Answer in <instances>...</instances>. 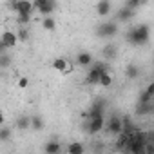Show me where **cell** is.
Listing matches in <instances>:
<instances>
[{
	"instance_id": "obj_1",
	"label": "cell",
	"mask_w": 154,
	"mask_h": 154,
	"mask_svg": "<svg viewBox=\"0 0 154 154\" xmlns=\"http://www.w3.org/2000/svg\"><path fill=\"white\" fill-rule=\"evenodd\" d=\"M149 38H150V26L149 24L132 26L125 35V40L131 45H145L149 42Z\"/></svg>"
},
{
	"instance_id": "obj_2",
	"label": "cell",
	"mask_w": 154,
	"mask_h": 154,
	"mask_svg": "<svg viewBox=\"0 0 154 154\" xmlns=\"http://www.w3.org/2000/svg\"><path fill=\"white\" fill-rule=\"evenodd\" d=\"M94 33H96L98 38H112V36L118 35V24H116V20H112V22H102L96 27Z\"/></svg>"
},
{
	"instance_id": "obj_3",
	"label": "cell",
	"mask_w": 154,
	"mask_h": 154,
	"mask_svg": "<svg viewBox=\"0 0 154 154\" xmlns=\"http://www.w3.org/2000/svg\"><path fill=\"white\" fill-rule=\"evenodd\" d=\"M105 116H96V118H87V122L84 123V131L87 134H98L102 132V129H105Z\"/></svg>"
},
{
	"instance_id": "obj_4",
	"label": "cell",
	"mask_w": 154,
	"mask_h": 154,
	"mask_svg": "<svg viewBox=\"0 0 154 154\" xmlns=\"http://www.w3.org/2000/svg\"><path fill=\"white\" fill-rule=\"evenodd\" d=\"M105 131H107L109 134H112V136H118L120 132H123V118L112 114V116L107 120V123H105Z\"/></svg>"
},
{
	"instance_id": "obj_5",
	"label": "cell",
	"mask_w": 154,
	"mask_h": 154,
	"mask_svg": "<svg viewBox=\"0 0 154 154\" xmlns=\"http://www.w3.org/2000/svg\"><path fill=\"white\" fill-rule=\"evenodd\" d=\"M18 44V35H15L13 31H4L2 38H0V53H4L11 47H15Z\"/></svg>"
},
{
	"instance_id": "obj_6",
	"label": "cell",
	"mask_w": 154,
	"mask_h": 154,
	"mask_svg": "<svg viewBox=\"0 0 154 154\" xmlns=\"http://www.w3.org/2000/svg\"><path fill=\"white\" fill-rule=\"evenodd\" d=\"M35 4L29 0H13V11L17 15H33Z\"/></svg>"
},
{
	"instance_id": "obj_7",
	"label": "cell",
	"mask_w": 154,
	"mask_h": 154,
	"mask_svg": "<svg viewBox=\"0 0 154 154\" xmlns=\"http://www.w3.org/2000/svg\"><path fill=\"white\" fill-rule=\"evenodd\" d=\"M35 8L44 17H49L54 11V8H56V0H35Z\"/></svg>"
},
{
	"instance_id": "obj_8",
	"label": "cell",
	"mask_w": 154,
	"mask_h": 154,
	"mask_svg": "<svg viewBox=\"0 0 154 154\" xmlns=\"http://www.w3.org/2000/svg\"><path fill=\"white\" fill-rule=\"evenodd\" d=\"M105 112V102L103 100H98L96 103H93L89 107L87 112H84V118H96V116H103Z\"/></svg>"
},
{
	"instance_id": "obj_9",
	"label": "cell",
	"mask_w": 154,
	"mask_h": 154,
	"mask_svg": "<svg viewBox=\"0 0 154 154\" xmlns=\"http://www.w3.org/2000/svg\"><path fill=\"white\" fill-rule=\"evenodd\" d=\"M102 72H103V71H100L98 67L91 65L89 71H87V74H85V82H87L89 85H100V76H102Z\"/></svg>"
},
{
	"instance_id": "obj_10",
	"label": "cell",
	"mask_w": 154,
	"mask_h": 154,
	"mask_svg": "<svg viewBox=\"0 0 154 154\" xmlns=\"http://www.w3.org/2000/svg\"><path fill=\"white\" fill-rule=\"evenodd\" d=\"M134 11L132 8L129 6H123L116 11V22H131V18H134Z\"/></svg>"
},
{
	"instance_id": "obj_11",
	"label": "cell",
	"mask_w": 154,
	"mask_h": 154,
	"mask_svg": "<svg viewBox=\"0 0 154 154\" xmlns=\"http://www.w3.org/2000/svg\"><path fill=\"white\" fill-rule=\"evenodd\" d=\"M154 112V100L150 102H138L136 105V114L138 116H149Z\"/></svg>"
},
{
	"instance_id": "obj_12",
	"label": "cell",
	"mask_w": 154,
	"mask_h": 154,
	"mask_svg": "<svg viewBox=\"0 0 154 154\" xmlns=\"http://www.w3.org/2000/svg\"><path fill=\"white\" fill-rule=\"evenodd\" d=\"M102 56H103V60H107V62L116 60V58H118V45H116V44H107V45H103Z\"/></svg>"
},
{
	"instance_id": "obj_13",
	"label": "cell",
	"mask_w": 154,
	"mask_h": 154,
	"mask_svg": "<svg viewBox=\"0 0 154 154\" xmlns=\"http://www.w3.org/2000/svg\"><path fill=\"white\" fill-rule=\"evenodd\" d=\"M76 63H78L80 67H91L94 62H93L91 53H87V51H80L78 54H76Z\"/></svg>"
},
{
	"instance_id": "obj_14",
	"label": "cell",
	"mask_w": 154,
	"mask_h": 154,
	"mask_svg": "<svg viewBox=\"0 0 154 154\" xmlns=\"http://www.w3.org/2000/svg\"><path fill=\"white\" fill-rule=\"evenodd\" d=\"M112 6H111V0H98V4H96V13L98 17H107L111 13Z\"/></svg>"
},
{
	"instance_id": "obj_15",
	"label": "cell",
	"mask_w": 154,
	"mask_h": 154,
	"mask_svg": "<svg viewBox=\"0 0 154 154\" xmlns=\"http://www.w3.org/2000/svg\"><path fill=\"white\" fill-rule=\"evenodd\" d=\"M15 127L18 129V131H26V129H31V116H18L17 120H15Z\"/></svg>"
},
{
	"instance_id": "obj_16",
	"label": "cell",
	"mask_w": 154,
	"mask_h": 154,
	"mask_svg": "<svg viewBox=\"0 0 154 154\" xmlns=\"http://www.w3.org/2000/svg\"><path fill=\"white\" fill-rule=\"evenodd\" d=\"M60 150H62V145L58 141H54V140H51V141H47L44 145V152H47V154H58Z\"/></svg>"
},
{
	"instance_id": "obj_17",
	"label": "cell",
	"mask_w": 154,
	"mask_h": 154,
	"mask_svg": "<svg viewBox=\"0 0 154 154\" xmlns=\"http://www.w3.org/2000/svg\"><path fill=\"white\" fill-rule=\"evenodd\" d=\"M125 76H127L129 80H136L138 76H140V67L134 65V63H129V65L125 67Z\"/></svg>"
},
{
	"instance_id": "obj_18",
	"label": "cell",
	"mask_w": 154,
	"mask_h": 154,
	"mask_svg": "<svg viewBox=\"0 0 154 154\" xmlns=\"http://www.w3.org/2000/svg\"><path fill=\"white\" fill-rule=\"evenodd\" d=\"M67 67H69V63H67L65 58H54V60H53V69L63 72V71H67Z\"/></svg>"
},
{
	"instance_id": "obj_19",
	"label": "cell",
	"mask_w": 154,
	"mask_h": 154,
	"mask_svg": "<svg viewBox=\"0 0 154 154\" xmlns=\"http://www.w3.org/2000/svg\"><path fill=\"white\" fill-rule=\"evenodd\" d=\"M31 129L33 131H42L44 129V118L38 116V114H33L31 116Z\"/></svg>"
},
{
	"instance_id": "obj_20",
	"label": "cell",
	"mask_w": 154,
	"mask_h": 154,
	"mask_svg": "<svg viewBox=\"0 0 154 154\" xmlns=\"http://www.w3.org/2000/svg\"><path fill=\"white\" fill-rule=\"evenodd\" d=\"M100 85H102V87H111V85H112V76H111L109 71L102 72V76H100Z\"/></svg>"
},
{
	"instance_id": "obj_21",
	"label": "cell",
	"mask_w": 154,
	"mask_h": 154,
	"mask_svg": "<svg viewBox=\"0 0 154 154\" xmlns=\"http://www.w3.org/2000/svg\"><path fill=\"white\" fill-rule=\"evenodd\" d=\"M84 150H85V147L82 143H71L67 147V152L69 154H84Z\"/></svg>"
},
{
	"instance_id": "obj_22",
	"label": "cell",
	"mask_w": 154,
	"mask_h": 154,
	"mask_svg": "<svg viewBox=\"0 0 154 154\" xmlns=\"http://www.w3.org/2000/svg\"><path fill=\"white\" fill-rule=\"evenodd\" d=\"M42 26H44V29H45V31H53V29L56 27V20H54L51 15H49V17H44Z\"/></svg>"
},
{
	"instance_id": "obj_23",
	"label": "cell",
	"mask_w": 154,
	"mask_h": 154,
	"mask_svg": "<svg viewBox=\"0 0 154 154\" xmlns=\"http://www.w3.org/2000/svg\"><path fill=\"white\" fill-rule=\"evenodd\" d=\"M9 138H11V129L4 125L2 129H0V141H2V143H8Z\"/></svg>"
},
{
	"instance_id": "obj_24",
	"label": "cell",
	"mask_w": 154,
	"mask_h": 154,
	"mask_svg": "<svg viewBox=\"0 0 154 154\" xmlns=\"http://www.w3.org/2000/svg\"><path fill=\"white\" fill-rule=\"evenodd\" d=\"M9 63H11V58H9V54H8V51L0 53V67H2V69H8Z\"/></svg>"
},
{
	"instance_id": "obj_25",
	"label": "cell",
	"mask_w": 154,
	"mask_h": 154,
	"mask_svg": "<svg viewBox=\"0 0 154 154\" xmlns=\"http://www.w3.org/2000/svg\"><path fill=\"white\" fill-rule=\"evenodd\" d=\"M149 0H125V6H129V8H132V9H138V8H141L143 4H147Z\"/></svg>"
},
{
	"instance_id": "obj_26",
	"label": "cell",
	"mask_w": 154,
	"mask_h": 154,
	"mask_svg": "<svg viewBox=\"0 0 154 154\" xmlns=\"http://www.w3.org/2000/svg\"><path fill=\"white\" fill-rule=\"evenodd\" d=\"M17 35H18V40L20 42H27L29 40V31L26 29V26H20V29H18Z\"/></svg>"
},
{
	"instance_id": "obj_27",
	"label": "cell",
	"mask_w": 154,
	"mask_h": 154,
	"mask_svg": "<svg viewBox=\"0 0 154 154\" xmlns=\"http://www.w3.org/2000/svg\"><path fill=\"white\" fill-rule=\"evenodd\" d=\"M17 22L20 26H27L31 22V15H17Z\"/></svg>"
},
{
	"instance_id": "obj_28",
	"label": "cell",
	"mask_w": 154,
	"mask_h": 154,
	"mask_svg": "<svg viewBox=\"0 0 154 154\" xmlns=\"http://www.w3.org/2000/svg\"><path fill=\"white\" fill-rule=\"evenodd\" d=\"M150 100H154V96H150L147 91H141V94H140L138 102H150Z\"/></svg>"
},
{
	"instance_id": "obj_29",
	"label": "cell",
	"mask_w": 154,
	"mask_h": 154,
	"mask_svg": "<svg viewBox=\"0 0 154 154\" xmlns=\"http://www.w3.org/2000/svg\"><path fill=\"white\" fill-rule=\"evenodd\" d=\"M145 154H154V141H147L145 143Z\"/></svg>"
},
{
	"instance_id": "obj_30",
	"label": "cell",
	"mask_w": 154,
	"mask_h": 154,
	"mask_svg": "<svg viewBox=\"0 0 154 154\" xmlns=\"http://www.w3.org/2000/svg\"><path fill=\"white\" fill-rule=\"evenodd\" d=\"M27 85H29V80L26 78V76H22V78L18 80V87H22V89H26Z\"/></svg>"
},
{
	"instance_id": "obj_31",
	"label": "cell",
	"mask_w": 154,
	"mask_h": 154,
	"mask_svg": "<svg viewBox=\"0 0 154 154\" xmlns=\"http://www.w3.org/2000/svg\"><path fill=\"white\" fill-rule=\"evenodd\" d=\"M145 91H147V93H149L150 96H154V80H152V82H150V84H149V85L145 87Z\"/></svg>"
}]
</instances>
